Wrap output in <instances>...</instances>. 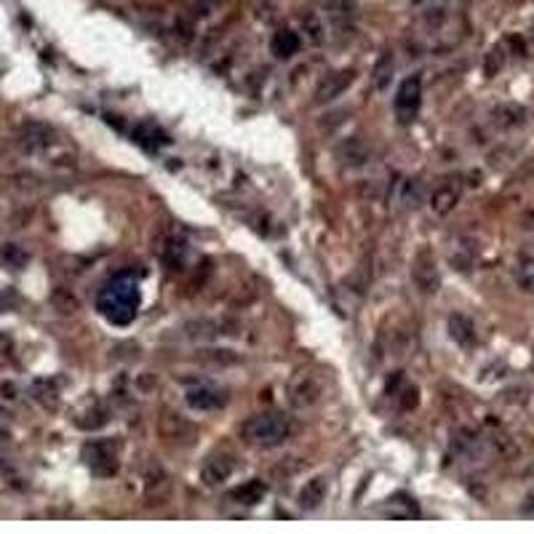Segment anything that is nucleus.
Listing matches in <instances>:
<instances>
[{"label":"nucleus","instance_id":"423d86ee","mask_svg":"<svg viewBox=\"0 0 534 534\" xmlns=\"http://www.w3.org/2000/svg\"><path fill=\"white\" fill-rule=\"evenodd\" d=\"M233 470H235L233 454L216 452L203 462V467H200V478H203L206 486H219V483H225V481L233 476Z\"/></svg>","mask_w":534,"mask_h":534},{"label":"nucleus","instance_id":"a211bd4d","mask_svg":"<svg viewBox=\"0 0 534 534\" xmlns=\"http://www.w3.org/2000/svg\"><path fill=\"white\" fill-rule=\"evenodd\" d=\"M0 259H3V262H6L8 267H25L30 256H27V254L22 252L19 246H13V243H6V246L0 249Z\"/></svg>","mask_w":534,"mask_h":534},{"label":"nucleus","instance_id":"9d476101","mask_svg":"<svg viewBox=\"0 0 534 534\" xmlns=\"http://www.w3.org/2000/svg\"><path fill=\"white\" fill-rule=\"evenodd\" d=\"M53 142V131L48 126H43V123H25L22 129H19V145L25 147V150H40V147L51 145Z\"/></svg>","mask_w":534,"mask_h":534},{"label":"nucleus","instance_id":"f3484780","mask_svg":"<svg viewBox=\"0 0 534 534\" xmlns=\"http://www.w3.org/2000/svg\"><path fill=\"white\" fill-rule=\"evenodd\" d=\"M457 200H460L457 187H441L438 193L433 195V211L436 214H449L454 206H457Z\"/></svg>","mask_w":534,"mask_h":534},{"label":"nucleus","instance_id":"6ab92c4d","mask_svg":"<svg viewBox=\"0 0 534 534\" xmlns=\"http://www.w3.org/2000/svg\"><path fill=\"white\" fill-rule=\"evenodd\" d=\"M390 72H393V56L385 53V56H382V62L374 67V80H377V86H379V89H382L387 80H390Z\"/></svg>","mask_w":534,"mask_h":534},{"label":"nucleus","instance_id":"1a4fd4ad","mask_svg":"<svg viewBox=\"0 0 534 534\" xmlns=\"http://www.w3.org/2000/svg\"><path fill=\"white\" fill-rule=\"evenodd\" d=\"M353 70H342V72H332V75H326V78L318 83V89H315V105H326V102H332L337 99L339 93L347 91V86L353 83Z\"/></svg>","mask_w":534,"mask_h":534},{"label":"nucleus","instance_id":"0eeeda50","mask_svg":"<svg viewBox=\"0 0 534 534\" xmlns=\"http://www.w3.org/2000/svg\"><path fill=\"white\" fill-rule=\"evenodd\" d=\"M320 385L313 374H299L294 382H289V403L294 409H307L318 400Z\"/></svg>","mask_w":534,"mask_h":534},{"label":"nucleus","instance_id":"4468645a","mask_svg":"<svg viewBox=\"0 0 534 534\" xmlns=\"http://www.w3.org/2000/svg\"><path fill=\"white\" fill-rule=\"evenodd\" d=\"M449 332H452V337L460 345L467 347L476 342V329H473V323H470V318L460 315V313H454L452 318H449Z\"/></svg>","mask_w":534,"mask_h":534},{"label":"nucleus","instance_id":"f8f14e48","mask_svg":"<svg viewBox=\"0 0 534 534\" xmlns=\"http://www.w3.org/2000/svg\"><path fill=\"white\" fill-rule=\"evenodd\" d=\"M329 19L334 27H350V22L356 19V0H329Z\"/></svg>","mask_w":534,"mask_h":534},{"label":"nucleus","instance_id":"7ed1b4c3","mask_svg":"<svg viewBox=\"0 0 534 534\" xmlns=\"http://www.w3.org/2000/svg\"><path fill=\"white\" fill-rule=\"evenodd\" d=\"M393 107H396V118L400 123H412L419 115V107H422V78L419 75H406L400 80Z\"/></svg>","mask_w":534,"mask_h":534},{"label":"nucleus","instance_id":"20e7f679","mask_svg":"<svg viewBox=\"0 0 534 534\" xmlns=\"http://www.w3.org/2000/svg\"><path fill=\"white\" fill-rule=\"evenodd\" d=\"M86 462L93 467V473L99 476H112L115 467H118V452H115V443L110 441H93L83 449Z\"/></svg>","mask_w":534,"mask_h":534},{"label":"nucleus","instance_id":"39448f33","mask_svg":"<svg viewBox=\"0 0 534 534\" xmlns=\"http://www.w3.org/2000/svg\"><path fill=\"white\" fill-rule=\"evenodd\" d=\"M412 278L417 283V289L422 294H436L441 286V275H438V267H436V259L430 252H422L417 259H414L412 267Z\"/></svg>","mask_w":534,"mask_h":534},{"label":"nucleus","instance_id":"dca6fc26","mask_svg":"<svg viewBox=\"0 0 534 534\" xmlns=\"http://www.w3.org/2000/svg\"><path fill=\"white\" fill-rule=\"evenodd\" d=\"M516 283L521 292L534 294V254H526L516 267Z\"/></svg>","mask_w":534,"mask_h":534},{"label":"nucleus","instance_id":"aec40b11","mask_svg":"<svg viewBox=\"0 0 534 534\" xmlns=\"http://www.w3.org/2000/svg\"><path fill=\"white\" fill-rule=\"evenodd\" d=\"M305 27L310 30V38L315 40V43H323V35H320V22H318V16H310L307 13L305 16Z\"/></svg>","mask_w":534,"mask_h":534},{"label":"nucleus","instance_id":"f257e3e1","mask_svg":"<svg viewBox=\"0 0 534 534\" xmlns=\"http://www.w3.org/2000/svg\"><path fill=\"white\" fill-rule=\"evenodd\" d=\"M99 313L105 315L110 323L115 326H126L131 323L136 315V307H139V289H136V280L131 275H118L107 283L99 299H96Z\"/></svg>","mask_w":534,"mask_h":534},{"label":"nucleus","instance_id":"f03ea898","mask_svg":"<svg viewBox=\"0 0 534 534\" xmlns=\"http://www.w3.org/2000/svg\"><path fill=\"white\" fill-rule=\"evenodd\" d=\"M243 441L259 449H275L289 438V422L280 414H259L243 422Z\"/></svg>","mask_w":534,"mask_h":534},{"label":"nucleus","instance_id":"2eb2a0df","mask_svg":"<svg viewBox=\"0 0 534 534\" xmlns=\"http://www.w3.org/2000/svg\"><path fill=\"white\" fill-rule=\"evenodd\" d=\"M230 497H233L235 502H240V505H254V502H259V500L265 497V483H262V481H252V483H246V486L233 489Z\"/></svg>","mask_w":534,"mask_h":534},{"label":"nucleus","instance_id":"6e6552de","mask_svg":"<svg viewBox=\"0 0 534 534\" xmlns=\"http://www.w3.org/2000/svg\"><path fill=\"white\" fill-rule=\"evenodd\" d=\"M227 400H230V396H227L225 390H219V387H214V385L193 387V390L187 393V406H193V409H198V412L222 409Z\"/></svg>","mask_w":534,"mask_h":534},{"label":"nucleus","instance_id":"9b49d317","mask_svg":"<svg viewBox=\"0 0 534 534\" xmlns=\"http://www.w3.org/2000/svg\"><path fill=\"white\" fill-rule=\"evenodd\" d=\"M299 46H302V40H299V35H297L294 30H278V32L270 38V48H273V53H275L278 59L294 56V53L299 51Z\"/></svg>","mask_w":534,"mask_h":534},{"label":"nucleus","instance_id":"ddd939ff","mask_svg":"<svg viewBox=\"0 0 534 534\" xmlns=\"http://www.w3.org/2000/svg\"><path fill=\"white\" fill-rule=\"evenodd\" d=\"M326 500V481L313 478L310 483H305V489L299 492V507L302 510H315Z\"/></svg>","mask_w":534,"mask_h":534}]
</instances>
